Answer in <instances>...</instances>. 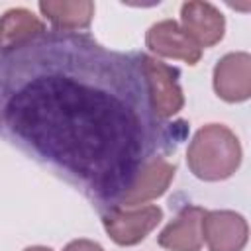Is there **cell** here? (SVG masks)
Here are the masks:
<instances>
[{
	"label": "cell",
	"mask_w": 251,
	"mask_h": 251,
	"mask_svg": "<svg viewBox=\"0 0 251 251\" xmlns=\"http://www.w3.org/2000/svg\"><path fill=\"white\" fill-rule=\"evenodd\" d=\"M145 45L155 55L180 59L188 65H196L202 57V49L182 31L175 20H161L153 24L145 33Z\"/></svg>",
	"instance_id": "9"
},
{
	"label": "cell",
	"mask_w": 251,
	"mask_h": 251,
	"mask_svg": "<svg viewBox=\"0 0 251 251\" xmlns=\"http://www.w3.org/2000/svg\"><path fill=\"white\" fill-rule=\"evenodd\" d=\"M139 65L147 82V92H149V102L151 110L159 120H169L175 114H178L184 106V96L178 86V73L149 57V55H139Z\"/></svg>",
	"instance_id": "3"
},
{
	"label": "cell",
	"mask_w": 251,
	"mask_h": 251,
	"mask_svg": "<svg viewBox=\"0 0 251 251\" xmlns=\"http://www.w3.org/2000/svg\"><path fill=\"white\" fill-rule=\"evenodd\" d=\"M206 210L200 206L182 208L176 218L159 233V245L169 251H200L202 249V218Z\"/></svg>",
	"instance_id": "10"
},
{
	"label": "cell",
	"mask_w": 251,
	"mask_h": 251,
	"mask_svg": "<svg viewBox=\"0 0 251 251\" xmlns=\"http://www.w3.org/2000/svg\"><path fill=\"white\" fill-rule=\"evenodd\" d=\"M139 55L75 33L39 35L0 53V137L118 202L165 147Z\"/></svg>",
	"instance_id": "1"
},
{
	"label": "cell",
	"mask_w": 251,
	"mask_h": 251,
	"mask_svg": "<svg viewBox=\"0 0 251 251\" xmlns=\"http://www.w3.org/2000/svg\"><path fill=\"white\" fill-rule=\"evenodd\" d=\"M25 251H53L51 247H43V245H33V247H27Z\"/></svg>",
	"instance_id": "14"
},
{
	"label": "cell",
	"mask_w": 251,
	"mask_h": 251,
	"mask_svg": "<svg viewBox=\"0 0 251 251\" xmlns=\"http://www.w3.org/2000/svg\"><path fill=\"white\" fill-rule=\"evenodd\" d=\"M180 22H182V31L202 49V47H212L222 41L224 29H226V20L222 12L202 0H192L184 2L180 6Z\"/></svg>",
	"instance_id": "8"
},
{
	"label": "cell",
	"mask_w": 251,
	"mask_h": 251,
	"mask_svg": "<svg viewBox=\"0 0 251 251\" xmlns=\"http://www.w3.org/2000/svg\"><path fill=\"white\" fill-rule=\"evenodd\" d=\"M175 165L165 159L163 155H155L141 165L133 182L120 194L114 206L131 208L137 204H145L153 198H159L169 188L171 180L175 178Z\"/></svg>",
	"instance_id": "5"
},
{
	"label": "cell",
	"mask_w": 251,
	"mask_h": 251,
	"mask_svg": "<svg viewBox=\"0 0 251 251\" xmlns=\"http://www.w3.org/2000/svg\"><path fill=\"white\" fill-rule=\"evenodd\" d=\"M214 90L226 102L251 96V55L245 51L224 55L214 67Z\"/></svg>",
	"instance_id": "7"
},
{
	"label": "cell",
	"mask_w": 251,
	"mask_h": 251,
	"mask_svg": "<svg viewBox=\"0 0 251 251\" xmlns=\"http://www.w3.org/2000/svg\"><path fill=\"white\" fill-rule=\"evenodd\" d=\"M188 169L200 180L216 182L229 178L241 165V145L237 135L222 126L208 124L200 127L186 151Z\"/></svg>",
	"instance_id": "2"
},
{
	"label": "cell",
	"mask_w": 251,
	"mask_h": 251,
	"mask_svg": "<svg viewBox=\"0 0 251 251\" xmlns=\"http://www.w3.org/2000/svg\"><path fill=\"white\" fill-rule=\"evenodd\" d=\"M63 251H104V247L92 239H75Z\"/></svg>",
	"instance_id": "13"
},
{
	"label": "cell",
	"mask_w": 251,
	"mask_h": 251,
	"mask_svg": "<svg viewBox=\"0 0 251 251\" xmlns=\"http://www.w3.org/2000/svg\"><path fill=\"white\" fill-rule=\"evenodd\" d=\"M161 220L163 210L153 204L141 208L112 206L102 214V226L110 239L118 245H135L143 241Z\"/></svg>",
	"instance_id": "4"
},
{
	"label": "cell",
	"mask_w": 251,
	"mask_h": 251,
	"mask_svg": "<svg viewBox=\"0 0 251 251\" xmlns=\"http://www.w3.org/2000/svg\"><path fill=\"white\" fill-rule=\"evenodd\" d=\"M249 227L241 214L212 210L202 218V239L210 251H241L247 245Z\"/></svg>",
	"instance_id": "6"
},
{
	"label": "cell",
	"mask_w": 251,
	"mask_h": 251,
	"mask_svg": "<svg viewBox=\"0 0 251 251\" xmlns=\"http://www.w3.org/2000/svg\"><path fill=\"white\" fill-rule=\"evenodd\" d=\"M47 33L45 24L25 8H12L0 18V51L24 45Z\"/></svg>",
	"instance_id": "12"
},
{
	"label": "cell",
	"mask_w": 251,
	"mask_h": 251,
	"mask_svg": "<svg viewBox=\"0 0 251 251\" xmlns=\"http://www.w3.org/2000/svg\"><path fill=\"white\" fill-rule=\"evenodd\" d=\"M41 14L53 24L57 31L76 33L86 29L94 16V2L90 0H43L39 2Z\"/></svg>",
	"instance_id": "11"
}]
</instances>
